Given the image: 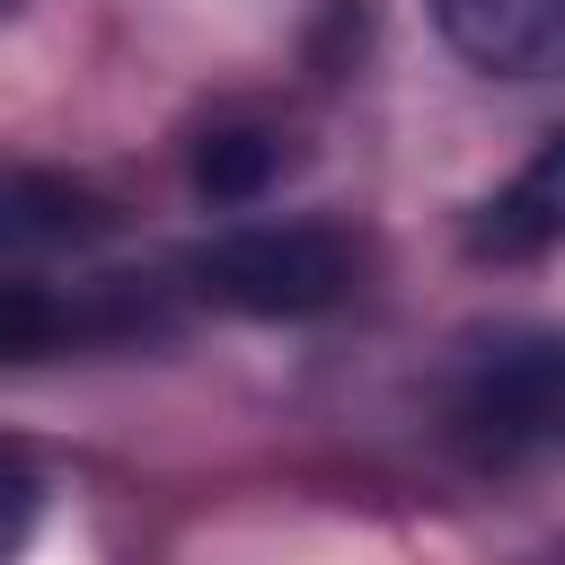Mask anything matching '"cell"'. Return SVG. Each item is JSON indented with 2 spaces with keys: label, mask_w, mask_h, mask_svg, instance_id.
<instances>
[{
  "label": "cell",
  "mask_w": 565,
  "mask_h": 565,
  "mask_svg": "<svg viewBox=\"0 0 565 565\" xmlns=\"http://www.w3.org/2000/svg\"><path fill=\"white\" fill-rule=\"evenodd\" d=\"M185 274H194V291L212 309H238V318H318V309L353 300L362 256L327 221H238Z\"/></svg>",
  "instance_id": "7a4b0ae2"
},
{
  "label": "cell",
  "mask_w": 565,
  "mask_h": 565,
  "mask_svg": "<svg viewBox=\"0 0 565 565\" xmlns=\"http://www.w3.org/2000/svg\"><path fill=\"white\" fill-rule=\"evenodd\" d=\"M35 503H44V486H35V468L18 459V450H0V565L26 547V530H35Z\"/></svg>",
  "instance_id": "ba28073f"
},
{
  "label": "cell",
  "mask_w": 565,
  "mask_h": 565,
  "mask_svg": "<svg viewBox=\"0 0 565 565\" xmlns=\"http://www.w3.org/2000/svg\"><path fill=\"white\" fill-rule=\"evenodd\" d=\"M556 247H565V124L468 212V256H486V265H530Z\"/></svg>",
  "instance_id": "277c9868"
},
{
  "label": "cell",
  "mask_w": 565,
  "mask_h": 565,
  "mask_svg": "<svg viewBox=\"0 0 565 565\" xmlns=\"http://www.w3.org/2000/svg\"><path fill=\"white\" fill-rule=\"evenodd\" d=\"M274 168H282V150H274L265 132H212L203 159H194V185H203L212 203H247V194H265Z\"/></svg>",
  "instance_id": "52a82bcc"
},
{
  "label": "cell",
  "mask_w": 565,
  "mask_h": 565,
  "mask_svg": "<svg viewBox=\"0 0 565 565\" xmlns=\"http://www.w3.org/2000/svg\"><path fill=\"white\" fill-rule=\"evenodd\" d=\"M88 230H97V203H88L71 177L0 168V256H18V247H62V238H88Z\"/></svg>",
  "instance_id": "8992f818"
},
{
  "label": "cell",
  "mask_w": 565,
  "mask_h": 565,
  "mask_svg": "<svg viewBox=\"0 0 565 565\" xmlns=\"http://www.w3.org/2000/svg\"><path fill=\"white\" fill-rule=\"evenodd\" d=\"M441 44L486 79H565V0H424Z\"/></svg>",
  "instance_id": "3957f363"
},
{
  "label": "cell",
  "mask_w": 565,
  "mask_h": 565,
  "mask_svg": "<svg viewBox=\"0 0 565 565\" xmlns=\"http://www.w3.org/2000/svg\"><path fill=\"white\" fill-rule=\"evenodd\" d=\"M9 18H18V0H0V26H9Z\"/></svg>",
  "instance_id": "9c48e42d"
},
{
  "label": "cell",
  "mask_w": 565,
  "mask_h": 565,
  "mask_svg": "<svg viewBox=\"0 0 565 565\" xmlns=\"http://www.w3.org/2000/svg\"><path fill=\"white\" fill-rule=\"evenodd\" d=\"M441 441L486 477L565 459V327H494L468 344L441 380Z\"/></svg>",
  "instance_id": "6da1fadb"
},
{
  "label": "cell",
  "mask_w": 565,
  "mask_h": 565,
  "mask_svg": "<svg viewBox=\"0 0 565 565\" xmlns=\"http://www.w3.org/2000/svg\"><path fill=\"white\" fill-rule=\"evenodd\" d=\"M115 318L88 300V291H62V282H26V274H0V362H53L88 335H106Z\"/></svg>",
  "instance_id": "5b68a950"
}]
</instances>
